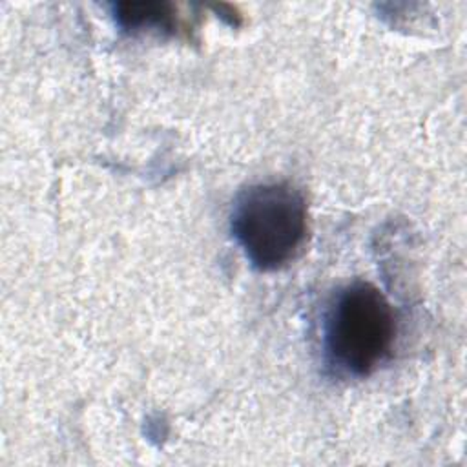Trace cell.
Returning a JSON list of instances; mask_svg holds the SVG:
<instances>
[{
	"label": "cell",
	"mask_w": 467,
	"mask_h": 467,
	"mask_svg": "<svg viewBox=\"0 0 467 467\" xmlns=\"http://www.w3.org/2000/svg\"><path fill=\"white\" fill-rule=\"evenodd\" d=\"M113 16L128 31L148 27L173 29L175 26L173 5L166 2H119L113 5Z\"/></svg>",
	"instance_id": "cell-3"
},
{
	"label": "cell",
	"mask_w": 467,
	"mask_h": 467,
	"mask_svg": "<svg viewBox=\"0 0 467 467\" xmlns=\"http://www.w3.org/2000/svg\"><path fill=\"white\" fill-rule=\"evenodd\" d=\"M398 319L392 305L372 283L356 281L332 299L323 343L332 365L352 376H368L394 347Z\"/></svg>",
	"instance_id": "cell-2"
},
{
	"label": "cell",
	"mask_w": 467,
	"mask_h": 467,
	"mask_svg": "<svg viewBox=\"0 0 467 467\" xmlns=\"http://www.w3.org/2000/svg\"><path fill=\"white\" fill-rule=\"evenodd\" d=\"M230 224L254 268L279 270L297 255L306 239V202L286 182L254 184L237 195Z\"/></svg>",
	"instance_id": "cell-1"
}]
</instances>
